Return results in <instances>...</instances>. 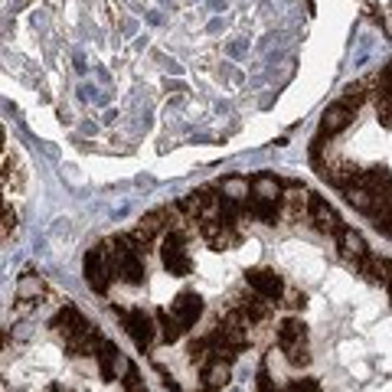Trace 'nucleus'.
Returning a JSON list of instances; mask_svg holds the SVG:
<instances>
[{
  "mask_svg": "<svg viewBox=\"0 0 392 392\" xmlns=\"http://www.w3.org/2000/svg\"><path fill=\"white\" fill-rule=\"evenodd\" d=\"M389 295H392V278H389Z\"/></svg>",
  "mask_w": 392,
  "mask_h": 392,
  "instance_id": "obj_32",
  "label": "nucleus"
},
{
  "mask_svg": "<svg viewBox=\"0 0 392 392\" xmlns=\"http://www.w3.org/2000/svg\"><path fill=\"white\" fill-rule=\"evenodd\" d=\"M118 314H121V320H125V330L134 340V346H137V350H151L154 340H157V334H161L157 317L144 314V311H118Z\"/></svg>",
  "mask_w": 392,
  "mask_h": 392,
  "instance_id": "obj_4",
  "label": "nucleus"
},
{
  "mask_svg": "<svg viewBox=\"0 0 392 392\" xmlns=\"http://www.w3.org/2000/svg\"><path fill=\"white\" fill-rule=\"evenodd\" d=\"M307 216H311V222H314L320 232H340V229H344V226H340V216H337V210L324 200V196H311Z\"/></svg>",
  "mask_w": 392,
  "mask_h": 392,
  "instance_id": "obj_8",
  "label": "nucleus"
},
{
  "mask_svg": "<svg viewBox=\"0 0 392 392\" xmlns=\"http://www.w3.org/2000/svg\"><path fill=\"white\" fill-rule=\"evenodd\" d=\"M288 392H320V383H317V379H311V376H304V379H291Z\"/></svg>",
  "mask_w": 392,
  "mask_h": 392,
  "instance_id": "obj_27",
  "label": "nucleus"
},
{
  "mask_svg": "<svg viewBox=\"0 0 392 392\" xmlns=\"http://www.w3.org/2000/svg\"><path fill=\"white\" fill-rule=\"evenodd\" d=\"M291 344H307V327L297 317H288L278 327V346H291Z\"/></svg>",
  "mask_w": 392,
  "mask_h": 392,
  "instance_id": "obj_16",
  "label": "nucleus"
},
{
  "mask_svg": "<svg viewBox=\"0 0 392 392\" xmlns=\"http://www.w3.org/2000/svg\"><path fill=\"white\" fill-rule=\"evenodd\" d=\"M337 245H340V255H344L346 262H353V265H360V262L370 255L366 239L356 229H350V226H344V229L337 232Z\"/></svg>",
  "mask_w": 392,
  "mask_h": 392,
  "instance_id": "obj_9",
  "label": "nucleus"
},
{
  "mask_svg": "<svg viewBox=\"0 0 392 392\" xmlns=\"http://www.w3.org/2000/svg\"><path fill=\"white\" fill-rule=\"evenodd\" d=\"M360 271H363L373 285H389L392 278V262L379 259V255H366L363 262H360Z\"/></svg>",
  "mask_w": 392,
  "mask_h": 392,
  "instance_id": "obj_13",
  "label": "nucleus"
},
{
  "mask_svg": "<svg viewBox=\"0 0 392 392\" xmlns=\"http://www.w3.org/2000/svg\"><path fill=\"white\" fill-rule=\"evenodd\" d=\"M39 295H43V278L27 271V275L17 281V297L20 301H39Z\"/></svg>",
  "mask_w": 392,
  "mask_h": 392,
  "instance_id": "obj_20",
  "label": "nucleus"
},
{
  "mask_svg": "<svg viewBox=\"0 0 392 392\" xmlns=\"http://www.w3.org/2000/svg\"><path fill=\"white\" fill-rule=\"evenodd\" d=\"M13 229H17V212L10 210V206H4V239H10Z\"/></svg>",
  "mask_w": 392,
  "mask_h": 392,
  "instance_id": "obj_29",
  "label": "nucleus"
},
{
  "mask_svg": "<svg viewBox=\"0 0 392 392\" xmlns=\"http://www.w3.org/2000/svg\"><path fill=\"white\" fill-rule=\"evenodd\" d=\"M344 193H346V203H350L353 210L370 216V210H373V190H366L363 183H353V187H346Z\"/></svg>",
  "mask_w": 392,
  "mask_h": 392,
  "instance_id": "obj_19",
  "label": "nucleus"
},
{
  "mask_svg": "<svg viewBox=\"0 0 392 392\" xmlns=\"http://www.w3.org/2000/svg\"><path fill=\"white\" fill-rule=\"evenodd\" d=\"M157 327H161V340L163 344H177L183 334H187V327L180 324V317L173 314V311H157Z\"/></svg>",
  "mask_w": 392,
  "mask_h": 392,
  "instance_id": "obj_14",
  "label": "nucleus"
},
{
  "mask_svg": "<svg viewBox=\"0 0 392 392\" xmlns=\"http://www.w3.org/2000/svg\"><path fill=\"white\" fill-rule=\"evenodd\" d=\"M239 311L249 317V324H259V320H265V317H268V304H265V297H262V295L245 297V301L239 304Z\"/></svg>",
  "mask_w": 392,
  "mask_h": 392,
  "instance_id": "obj_21",
  "label": "nucleus"
},
{
  "mask_svg": "<svg viewBox=\"0 0 392 392\" xmlns=\"http://www.w3.org/2000/svg\"><path fill=\"white\" fill-rule=\"evenodd\" d=\"M170 311H173L177 317H180V324L187 327V330H190V327L203 317V297L196 295V291H180V295L173 297Z\"/></svg>",
  "mask_w": 392,
  "mask_h": 392,
  "instance_id": "obj_7",
  "label": "nucleus"
},
{
  "mask_svg": "<svg viewBox=\"0 0 392 392\" xmlns=\"http://www.w3.org/2000/svg\"><path fill=\"white\" fill-rule=\"evenodd\" d=\"M245 281H249L252 291L262 295L265 301H278V297L285 295V281H281V275H275L271 268H252V271H245Z\"/></svg>",
  "mask_w": 392,
  "mask_h": 392,
  "instance_id": "obj_5",
  "label": "nucleus"
},
{
  "mask_svg": "<svg viewBox=\"0 0 392 392\" xmlns=\"http://www.w3.org/2000/svg\"><path fill=\"white\" fill-rule=\"evenodd\" d=\"M281 190H285V183L271 173L252 177V196H259V200H281Z\"/></svg>",
  "mask_w": 392,
  "mask_h": 392,
  "instance_id": "obj_15",
  "label": "nucleus"
},
{
  "mask_svg": "<svg viewBox=\"0 0 392 392\" xmlns=\"http://www.w3.org/2000/svg\"><path fill=\"white\" fill-rule=\"evenodd\" d=\"M219 193L226 200H236V203H245L252 193V180H242V177H226L219 183Z\"/></svg>",
  "mask_w": 392,
  "mask_h": 392,
  "instance_id": "obj_18",
  "label": "nucleus"
},
{
  "mask_svg": "<svg viewBox=\"0 0 392 392\" xmlns=\"http://www.w3.org/2000/svg\"><path fill=\"white\" fill-rule=\"evenodd\" d=\"M86 327H88V320L79 314L76 307H69V304H66V307H59V314L53 317V330H56L62 340H72V337L82 334Z\"/></svg>",
  "mask_w": 392,
  "mask_h": 392,
  "instance_id": "obj_10",
  "label": "nucleus"
},
{
  "mask_svg": "<svg viewBox=\"0 0 392 392\" xmlns=\"http://www.w3.org/2000/svg\"><path fill=\"white\" fill-rule=\"evenodd\" d=\"M376 115H379V125L392 131V102H379L376 105Z\"/></svg>",
  "mask_w": 392,
  "mask_h": 392,
  "instance_id": "obj_28",
  "label": "nucleus"
},
{
  "mask_svg": "<svg viewBox=\"0 0 392 392\" xmlns=\"http://www.w3.org/2000/svg\"><path fill=\"white\" fill-rule=\"evenodd\" d=\"M363 98H366V82H356V86H346V92H344V105H350L353 111H360V105H363Z\"/></svg>",
  "mask_w": 392,
  "mask_h": 392,
  "instance_id": "obj_24",
  "label": "nucleus"
},
{
  "mask_svg": "<svg viewBox=\"0 0 392 392\" xmlns=\"http://www.w3.org/2000/svg\"><path fill=\"white\" fill-rule=\"evenodd\" d=\"M383 72H386V76H389V79H392V59H389V66H386V69H383Z\"/></svg>",
  "mask_w": 392,
  "mask_h": 392,
  "instance_id": "obj_31",
  "label": "nucleus"
},
{
  "mask_svg": "<svg viewBox=\"0 0 392 392\" xmlns=\"http://www.w3.org/2000/svg\"><path fill=\"white\" fill-rule=\"evenodd\" d=\"M203 383H206V392H216L222 386H229V363L219 360V356H212L210 363L203 366Z\"/></svg>",
  "mask_w": 392,
  "mask_h": 392,
  "instance_id": "obj_12",
  "label": "nucleus"
},
{
  "mask_svg": "<svg viewBox=\"0 0 392 392\" xmlns=\"http://www.w3.org/2000/svg\"><path fill=\"white\" fill-rule=\"evenodd\" d=\"M288 304H291V307H304V295H301V291H295V295H291V301H288Z\"/></svg>",
  "mask_w": 392,
  "mask_h": 392,
  "instance_id": "obj_30",
  "label": "nucleus"
},
{
  "mask_svg": "<svg viewBox=\"0 0 392 392\" xmlns=\"http://www.w3.org/2000/svg\"><path fill=\"white\" fill-rule=\"evenodd\" d=\"M108 259H111V275L121 278L125 285H144L147 268H144V255L134 249V242L128 236L108 242Z\"/></svg>",
  "mask_w": 392,
  "mask_h": 392,
  "instance_id": "obj_1",
  "label": "nucleus"
},
{
  "mask_svg": "<svg viewBox=\"0 0 392 392\" xmlns=\"http://www.w3.org/2000/svg\"><path fill=\"white\" fill-rule=\"evenodd\" d=\"M98 370H102V376L105 379H115V373H118V346L111 344V340H102V346H98Z\"/></svg>",
  "mask_w": 392,
  "mask_h": 392,
  "instance_id": "obj_17",
  "label": "nucleus"
},
{
  "mask_svg": "<svg viewBox=\"0 0 392 392\" xmlns=\"http://www.w3.org/2000/svg\"><path fill=\"white\" fill-rule=\"evenodd\" d=\"M255 392H278L275 383H271V376H268V363L259 366V376H255Z\"/></svg>",
  "mask_w": 392,
  "mask_h": 392,
  "instance_id": "obj_26",
  "label": "nucleus"
},
{
  "mask_svg": "<svg viewBox=\"0 0 392 392\" xmlns=\"http://www.w3.org/2000/svg\"><path fill=\"white\" fill-rule=\"evenodd\" d=\"M212 346H210V337H200V340H193L190 346H187V360H190L193 366H206L212 360Z\"/></svg>",
  "mask_w": 392,
  "mask_h": 392,
  "instance_id": "obj_22",
  "label": "nucleus"
},
{
  "mask_svg": "<svg viewBox=\"0 0 392 392\" xmlns=\"http://www.w3.org/2000/svg\"><path fill=\"white\" fill-rule=\"evenodd\" d=\"M356 111L350 105H344V102H334V105L324 111V118H320V137H337L340 131H346V128L353 125Z\"/></svg>",
  "mask_w": 392,
  "mask_h": 392,
  "instance_id": "obj_6",
  "label": "nucleus"
},
{
  "mask_svg": "<svg viewBox=\"0 0 392 392\" xmlns=\"http://www.w3.org/2000/svg\"><path fill=\"white\" fill-rule=\"evenodd\" d=\"M281 353L291 366H307L311 363V353H307V344H291V346H281Z\"/></svg>",
  "mask_w": 392,
  "mask_h": 392,
  "instance_id": "obj_23",
  "label": "nucleus"
},
{
  "mask_svg": "<svg viewBox=\"0 0 392 392\" xmlns=\"http://www.w3.org/2000/svg\"><path fill=\"white\" fill-rule=\"evenodd\" d=\"M111 278L115 275H111V259H108V242H102V245L86 252V281L95 295H105Z\"/></svg>",
  "mask_w": 392,
  "mask_h": 392,
  "instance_id": "obj_3",
  "label": "nucleus"
},
{
  "mask_svg": "<svg viewBox=\"0 0 392 392\" xmlns=\"http://www.w3.org/2000/svg\"><path fill=\"white\" fill-rule=\"evenodd\" d=\"M245 212L255 216L259 222H265V226H275L278 216H281V200H259V196H252V200H245Z\"/></svg>",
  "mask_w": 392,
  "mask_h": 392,
  "instance_id": "obj_11",
  "label": "nucleus"
},
{
  "mask_svg": "<svg viewBox=\"0 0 392 392\" xmlns=\"http://www.w3.org/2000/svg\"><path fill=\"white\" fill-rule=\"evenodd\" d=\"M125 392H147L144 389V379L134 366H125Z\"/></svg>",
  "mask_w": 392,
  "mask_h": 392,
  "instance_id": "obj_25",
  "label": "nucleus"
},
{
  "mask_svg": "<svg viewBox=\"0 0 392 392\" xmlns=\"http://www.w3.org/2000/svg\"><path fill=\"white\" fill-rule=\"evenodd\" d=\"M161 262L163 268L170 271V275H190V255H187V239H183V232L180 229H170V232H163V242H161Z\"/></svg>",
  "mask_w": 392,
  "mask_h": 392,
  "instance_id": "obj_2",
  "label": "nucleus"
}]
</instances>
